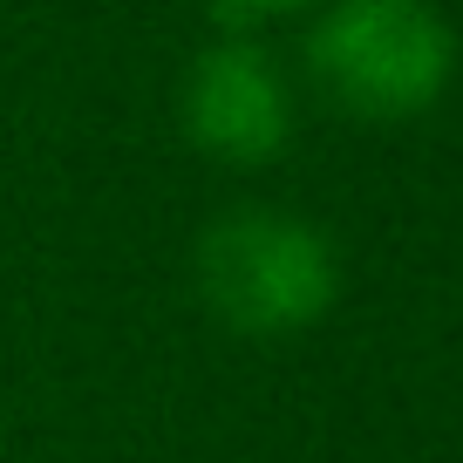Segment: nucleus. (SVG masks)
<instances>
[{"label": "nucleus", "instance_id": "nucleus-3", "mask_svg": "<svg viewBox=\"0 0 463 463\" xmlns=\"http://www.w3.org/2000/svg\"><path fill=\"white\" fill-rule=\"evenodd\" d=\"M184 130L225 164H266L293 130V89L260 48L225 42L184 82Z\"/></svg>", "mask_w": 463, "mask_h": 463}, {"label": "nucleus", "instance_id": "nucleus-1", "mask_svg": "<svg viewBox=\"0 0 463 463\" xmlns=\"http://www.w3.org/2000/svg\"><path fill=\"white\" fill-rule=\"evenodd\" d=\"M307 69L347 116L402 123L443 96L457 42L430 0H341L307 34Z\"/></svg>", "mask_w": 463, "mask_h": 463}, {"label": "nucleus", "instance_id": "nucleus-4", "mask_svg": "<svg viewBox=\"0 0 463 463\" xmlns=\"http://www.w3.org/2000/svg\"><path fill=\"white\" fill-rule=\"evenodd\" d=\"M232 14H293V7H314V0H225Z\"/></svg>", "mask_w": 463, "mask_h": 463}, {"label": "nucleus", "instance_id": "nucleus-2", "mask_svg": "<svg viewBox=\"0 0 463 463\" xmlns=\"http://www.w3.org/2000/svg\"><path fill=\"white\" fill-rule=\"evenodd\" d=\"M334 287H341L334 246L307 218H287V212H232L198 246V293L239 334L307 327V320L327 314Z\"/></svg>", "mask_w": 463, "mask_h": 463}]
</instances>
